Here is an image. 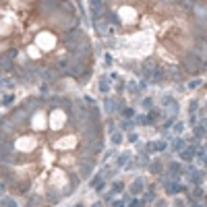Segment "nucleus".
Returning <instances> with one entry per match:
<instances>
[{"label":"nucleus","instance_id":"dca6fc26","mask_svg":"<svg viewBox=\"0 0 207 207\" xmlns=\"http://www.w3.org/2000/svg\"><path fill=\"white\" fill-rule=\"evenodd\" d=\"M118 191H122V182H114V193H118Z\"/></svg>","mask_w":207,"mask_h":207},{"label":"nucleus","instance_id":"f3484780","mask_svg":"<svg viewBox=\"0 0 207 207\" xmlns=\"http://www.w3.org/2000/svg\"><path fill=\"white\" fill-rule=\"evenodd\" d=\"M199 85H201V81H193V83H188V87H191V89H197Z\"/></svg>","mask_w":207,"mask_h":207},{"label":"nucleus","instance_id":"f8f14e48","mask_svg":"<svg viewBox=\"0 0 207 207\" xmlns=\"http://www.w3.org/2000/svg\"><path fill=\"white\" fill-rule=\"evenodd\" d=\"M112 141H114V143H120V141H122V133H114V135H112Z\"/></svg>","mask_w":207,"mask_h":207},{"label":"nucleus","instance_id":"0eeeda50","mask_svg":"<svg viewBox=\"0 0 207 207\" xmlns=\"http://www.w3.org/2000/svg\"><path fill=\"white\" fill-rule=\"evenodd\" d=\"M131 191H133V193H135V195H137V193H141V191H143V180H141V178H137V180H135V182H133Z\"/></svg>","mask_w":207,"mask_h":207},{"label":"nucleus","instance_id":"6ab92c4d","mask_svg":"<svg viewBox=\"0 0 207 207\" xmlns=\"http://www.w3.org/2000/svg\"><path fill=\"white\" fill-rule=\"evenodd\" d=\"M131 205H133V207H137V205H143V201H141V199H133V203H131Z\"/></svg>","mask_w":207,"mask_h":207},{"label":"nucleus","instance_id":"f03ea898","mask_svg":"<svg viewBox=\"0 0 207 207\" xmlns=\"http://www.w3.org/2000/svg\"><path fill=\"white\" fill-rule=\"evenodd\" d=\"M168 75H170V79H174V81H182V70H180L178 66H170Z\"/></svg>","mask_w":207,"mask_h":207},{"label":"nucleus","instance_id":"39448f33","mask_svg":"<svg viewBox=\"0 0 207 207\" xmlns=\"http://www.w3.org/2000/svg\"><path fill=\"white\" fill-rule=\"evenodd\" d=\"M166 191H168L170 195H176V193H182V191H184V186H182V184H168V186H166Z\"/></svg>","mask_w":207,"mask_h":207},{"label":"nucleus","instance_id":"4468645a","mask_svg":"<svg viewBox=\"0 0 207 207\" xmlns=\"http://www.w3.org/2000/svg\"><path fill=\"white\" fill-rule=\"evenodd\" d=\"M193 195H195V197H205V193H203V188H199V186H197V188L193 191Z\"/></svg>","mask_w":207,"mask_h":207},{"label":"nucleus","instance_id":"2eb2a0df","mask_svg":"<svg viewBox=\"0 0 207 207\" xmlns=\"http://www.w3.org/2000/svg\"><path fill=\"white\" fill-rule=\"evenodd\" d=\"M137 139H139L137 133H131V135H129V141H133V143H137Z\"/></svg>","mask_w":207,"mask_h":207},{"label":"nucleus","instance_id":"7ed1b4c3","mask_svg":"<svg viewBox=\"0 0 207 207\" xmlns=\"http://www.w3.org/2000/svg\"><path fill=\"white\" fill-rule=\"evenodd\" d=\"M193 153H195V147H186V149L180 151V158L186 159V162H191V159H193Z\"/></svg>","mask_w":207,"mask_h":207},{"label":"nucleus","instance_id":"a211bd4d","mask_svg":"<svg viewBox=\"0 0 207 207\" xmlns=\"http://www.w3.org/2000/svg\"><path fill=\"white\" fill-rule=\"evenodd\" d=\"M66 66H69V62H66V60H60V62H58V69H66Z\"/></svg>","mask_w":207,"mask_h":207},{"label":"nucleus","instance_id":"20e7f679","mask_svg":"<svg viewBox=\"0 0 207 207\" xmlns=\"http://www.w3.org/2000/svg\"><path fill=\"white\" fill-rule=\"evenodd\" d=\"M0 66L6 69V70H11L13 69V58H11V56H2V58H0Z\"/></svg>","mask_w":207,"mask_h":207},{"label":"nucleus","instance_id":"1a4fd4ad","mask_svg":"<svg viewBox=\"0 0 207 207\" xmlns=\"http://www.w3.org/2000/svg\"><path fill=\"white\" fill-rule=\"evenodd\" d=\"M99 6H102V0H91V8H93V13H95V17L99 15Z\"/></svg>","mask_w":207,"mask_h":207},{"label":"nucleus","instance_id":"ddd939ff","mask_svg":"<svg viewBox=\"0 0 207 207\" xmlns=\"http://www.w3.org/2000/svg\"><path fill=\"white\" fill-rule=\"evenodd\" d=\"M195 135H197V137L205 135V126H197V129H195Z\"/></svg>","mask_w":207,"mask_h":207},{"label":"nucleus","instance_id":"9d476101","mask_svg":"<svg viewBox=\"0 0 207 207\" xmlns=\"http://www.w3.org/2000/svg\"><path fill=\"white\" fill-rule=\"evenodd\" d=\"M108 85H110V81H108V77H104L102 81H99V91H108V89H110Z\"/></svg>","mask_w":207,"mask_h":207},{"label":"nucleus","instance_id":"412c9836","mask_svg":"<svg viewBox=\"0 0 207 207\" xmlns=\"http://www.w3.org/2000/svg\"><path fill=\"white\" fill-rule=\"evenodd\" d=\"M143 106H145V108H151V99L147 97V99H145V102H143Z\"/></svg>","mask_w":207,"mask_h":207},{"label":"nucleus","instance_id":"6e6552de","mask_svg":"<svg viewBox=\"0 0 207 207\" xmlns=\"http://www.w3.org/2000/svg\"><path fill=\"white\" fill-rule=\"evenodd\" d=\"M0 205H6V207H15L17 203H15V199H11V197H2L0 199Z\"/></svg>","mask_w":207,"mask_h":207},{"label":"nucleus","instance_id":"423d86ee","mask_svg":"<svg viewBox=\"0 0 207 207\" xmlns=\"http://www.w3.org/2000/svg\"><path fill=\"white\" fill-rule=\"evenodd\" d=\"M149 79H151V81H155V83L162 81V79H164V70H162V69H155L153 73H149Z\"/></svg>","mask_w":207,"mask_h":207},{"label":"nucleus","instance_id":"aec40b11","mask_svg":"<svg viewBox=\"0 0 207 207\" xmlns=\"http://www.w3.org/2000/svg\"><path fill=\"white\" fill-rule=\"evenodd\" d=\"M126 159H129V158H126V155H122V158L118 159V166H122V164H126Z\"/></svg>","mask_w":207,"mask_h":207},{"label":"nucleus","instance_id":"9b49d317","mask_svg":"<svg viewBox=\"0 0 207 207\" xmlns=\"http://www.w3.org/2000/svg\"><path fill=\"white\" fill-rule=\"evenodd\" d=\"M151 172H155V174L162 172V164H159V162H153L151 164Z\"/></svg>","mask_w":207,"mask_h":207},{"label":"nucleus","instance_id":"f257e3e1","mask_svg":"<svg viewBox=\"0 0 207 207\" xmlns=\"http://www.w3.org/2000/svg\"><path fill=\"white\" fill-rule=\"evenodd\" d=\"M93 166H95V155H89V159H87V162H85V159H81V168H79L81 178H89L91 172H93Z\"/></svg>","mask_w":207,"mask_h":207},{"label":"nucleus","instance_id":"4be33fe9","mask_svg":"<svg viewBox=\"0 0 207 207\" xmlns=\"http://www.w3.org/2000/svg\"><path fill=\"white\" fill-rule=\"evenodd\" d=\"M166 4H170V2H172V4H180V0H164Z\"/></svg>","mask_w":207,"mask_h":207}]
</instances>
